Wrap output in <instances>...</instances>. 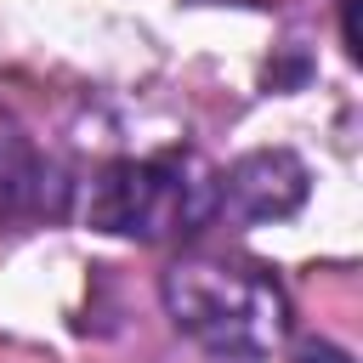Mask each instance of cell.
I'll return each instance as SVG.
<instances>
[{
	"label": "cell",
	"instance_id": "1",
	"mask_svg": "<svg viewBox=\"0 0 363 363\" xmlns=\"http://www.w3.org/2000/svg\"><path fill=\"white\" fill-rule=\"evenodd\" d=\"M170 323L221 363H267L289 335V295L261 261L182 255L159 278Z\"/></svg>",
	"mask_w": 363,
	"mask_h": 363
},
{
	"label": "cell",
	"instance_id": "4",
	"mask_svg": "<svg viewBox=\"0 0 363 363\" xmlns=\"http://www.w3.org/2000/svg\"><path fill=\"white\" fill-rule=\"evenodd\" d=\"M74 182L45 153L0 142V221H57L68 210Z\"/></svg>",
	"mask_w": 363,
	"mask_h": 363
},
{
	"label": "cell",
	"instance_id": "3",
	"mask_svg": "<svg viewBox=\"0 0 363 363\" xmlns=\"http://www.w3.org/2000/svg\"><path fill=\"white\" fill-rule=\"evenodd\" d=\"M306 204V164L289 147L244 153L227 176H216V216L227 221H284Z\"/></svg>",
	"mask_w": 363,
	"mask_h": 363
},
{
	"label": "cell",
	"instance_id": "5",
	"mask_svg": "<svg viewBox=\"0 0 363 363\" xmlns=\"http://www.w3.org/2000/svg\"><path fill=\"white\" fill-rule=\"evenodd\" d=\"M289 363H352V357H346L335 340H295Z\"/></svg>",
	"mask_w": 363,
	"mask_h": 363
},
{
	"label": "cell",
	"instance_id": "2",
	"mask_svg": "<svg viewBox=\"0 0 363 363\" xmlns=\"http://www.w3.org/2000/svg\"><path fill=\"white\" fill-rule=\"evenodd\" d=\"M85 221L113 238H193L216 221V170L193 153H147V159H113L96 170L85 193Z\"/></svg>",
	"mask_w": 363,
	"mask_h": 363
}]
</instances>
